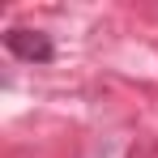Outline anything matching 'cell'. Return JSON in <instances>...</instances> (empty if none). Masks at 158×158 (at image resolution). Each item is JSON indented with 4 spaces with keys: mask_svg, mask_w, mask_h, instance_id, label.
<instances>
[{
    "mask_svg": "<svg viewBox=\"0 0 158 158\" xmlns=\"http://www.w3.org/2000/svg\"><path fill=\"white\" fill-rule=\"evenodd\" d=\"M4 47L17 56V60H26V64H47L56 56V43L52 34H43V30H26V26H13L4 34Z\"/></svg>",
    "mask_w": 158,
    "mask_h": 158,
    "instance_id": "cell-1",
    "label": "cell"
}]
</instances>
